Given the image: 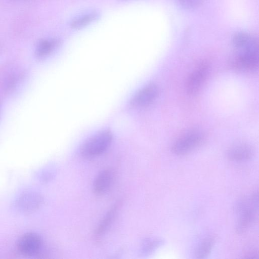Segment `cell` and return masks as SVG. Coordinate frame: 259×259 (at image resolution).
I'll use <instances>...</instances> for the list:
<instances>
[{"mask_svg":"<svg viewBox=\"0 0 259 259\" xmlns=\"http://www.w3.org/2000/svg\"><path fill=\"white\" fill-rule=\"evenodd\" d=\"M258 192L243 197L236 205L237 221L236 232L238 234L245 233L258 218Z\"/></svg>","mask_w":259,"mask_h":259,"instance_id":"1","label":"cell"},{"mask_svg":"<svg viewBox=\"0 0 259 259\" xmlns=\"http://www.w3.org/2000/svg\"><path fill=\"white\" fill-rule=\"evenodd\" d=\"M204 140V135L202 131L198 129L189 130L175 141L171 151L177 155L187 154L200 146Z\"/></svg>","mask_w":259,"mask_h":259,"instance_id":"2","label":"cell"},{"mask_svg":"<svg viewBox=\"0 0 259 259\" xmlns=\"http://www.w3.org/2000/svg\"><path fill=\"white\" fill-rule=\"evenodd\" d=\"M112 138L110 131L104 130L100 132L84 142L80 148V153L87 158L99 155L109 147Z\"/></svg>","mask_w":259,"mask_h":259,"instance_id":"3","label":"cell"},{"mask_svg":"<svg viewBox=\"0 0 259 259\" xmlns=\"http://www.w3.org/2000/svg\"><path fill=\"white\" fill-rule=\"evenodd\" d=\"M232 66L236 69L243 71H254L258 66V46L238 51L232 60Z\"/></svg>","mask_w":259,"mask_h":259,"instance_id":"4","label":"cell"},{"mask_svg":"<svg viewBox=\"0 0 259 259\" xmlns=\"http://www.w3.org/2000/svg\"><path fill=\"white\" fill-rule=\"evenodd\" d=\"M42 245V239L39 234L29 232L20 237L17 243V248L21 254L32 256L39 254Z\"/></svg>","mask_w":259,"mask_h":259,"instance_id":"5","label":"cell"},{"mask_svg":"<svg viewBox=\"0 0 259 259\" xmlns=\"http://www.w3.org/2000/svg\"><path fill=\"white\" fill-rule=\"evenodd\" d=\"M43 197L35 191H26L20 195L15 202V207L20 212L24 214L37 210L43 203Z\"/></svg>","mask_w":259,"mask_h":259,"instance_id":"6","label":"cell"},{"mask_svg":"<svg viewBox=\"0 0 259 259\" xmlns=\"http://www.w3.org/2000/svg\"><path fill=\"white\" fill-rule=\"evenodd\" d=\"M209 66L206 62H201L188 76L186 88L190 95L196 94L204 83L209 72Z\"/></svg>","mask_w":259,"mask_h":259,"instance_id":"7","label":"cell"},{"mask_svg":"<svg viewBox=\"0 0 259 259\" xmlns=\"http://www.w3.org/2000/svg\"><path fill=\"white\" fill-rule=\"evenodd\" d=\"M158 91V88L155 84H149L136 94L132 98L131 104L136 107L147 106L155 100Z\"/></svg>","mask_w":259,"mask_h":259,"instance_id":"8","label":"cell"},{"mask_svg":"<svg viewBox=\"0 0 259 259\" xmlns=\"http://www.w3.org/2000/svg\"><path fill=\"white\" fill-rule=\"evenodd\" d=\"M253 155L252 149L245 144H236L230 147L227 153L229 160L237 162L248 161L252 158Z\"/></svg>","mask_w":259,"mask_h":259,"instance_id":"9","label":"cell"},{"mask_svg":"<svg viewBox=\"0 0 259 259\" xmlns=\"http://www.w3.org/2000/svg\"><path fill=\"white\" fill-rule=\"evenodd\" d=\"M114 177V173L111 169H106L100 172L94 182V192L98 195L105 193L111 185Z\"/></svg>","mask_w":259,"mask_h":259,"instance_id":"10","label":"cell"},{"mask_svg":"<svg viewBox=\"0 0 259 259\" xmlns=\"http://www.w3.org/2000/svg\"><path fill=\"white\" fill-rule=\"evenodd\" d=\"M257 43L255 38L245 32H238L234 34L232 38L233 45L237 51L245 49Z\"/></svg>","mask_w":259,"mask_h":259,"instance_id":"11","label":"cell"},{"mask_svg":"<svg viewBox=\"0 0 259 259\" xmlns=\"http://www.w3.org/2000/svg\"><path fill=\"white\" fill-rule=\"evenodd\" d=\"M216 241L215 237L209 235L205 237L197 247L195 255L197 258L206 257L212 251Z\"/></svg>","mask_w":259,"mask_h":259,"instance_id":"12","label":"cell"},{"mask_svg":"<svg viewBox=\"0 0 259 259\" xmlns=\"http://www.w3.org/2000/svg\"><path fill=\"white\" fill-rule=\"evenodd\" d=\"M59 44V40L51 38L41 40L37 45L36 54L39 58L45 57L51 53Z\"/></svg>","mask_w":259,"mask_h":259,"instance_id":"13","label":"cell"},{"mask_svg":"<svg viewBox=\"0 0 259 259\" xmlns=\"http://www.w3.org/2000/svg\"><path fill=\"white\" fill-rule=\"evenodd\" d=\"M98 17V13L95 12L85 14L73 20L71 27L75 29L82 28L97 20Z\"/></svg>","mask_w":259,"mask_h":259,"instance_id":"14","label":"cell"},{"mask_svg":"<svg viewBox=\"0 0 259 259\" xmlns=\"http://www.w3.org/2000/svg\"><path fill=\"white\" fill-rule=\"evenodd\" d=\"M118 206V204H115L107 213L96 230V234L97 235H101L104 233L109 227L117 211Z\"/></svg>","mask_w":259,"mask_h":259,"instance_id":"15","label":"cell"},{"mask_svg":"<svg viewBox=\"0 0 259 259\" xmlns=\"http://www.w3.org/2000/svg\"><path fill=\"white\" fill-rule=\"evenodd\" d=\"M179 5L187 10H193L200 7L204 0H176Z\"/></svg>","mask_w":259,"mask_h":259,"instance_id":"16","label":"cell"},{"mask_svg":"<svg viewBox=\"0 0 259 259\" xmlns=\"http://www.w3.org/2000/svg\"><path fill=\"white\" fill-rule=\"evenodd\" d=\"M163 243V241L161 239H155L149 241L145 246L144 250L146 252H151L161 246Z\"/></svg>","mask_w":259,"mask_h":259,"instance_id":"17","label":"cell"},{"mask_svg":"<svg viewBox=\"0 0 259 259\" xmlns=\"http://www.w3.org/2000/svg\"><path fill=\"white\" fill-rule=\"evenodd\" d=\"M243 257L245 258H258V250L255 249H249L245 251Z\"/></svg>","mask_w":259,"mask_h":259,"instance_id":"18","label":"cell"},{"mask_svg":"<svg viewBox=\"0 0 259 259\" xmlns=\"http://www.w3.org/2000/svg\"><path fill=\"white\" fill-rule=\"evenodd\" d=\"M123 1H127V0H123Z\"/></svg>","mask_w":259,"mask_h":259,"instance_id":"19","label":"cell"}]
</instances>
